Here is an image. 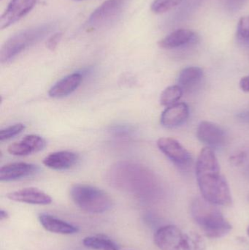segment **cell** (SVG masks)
Returning a JSON list of instances; mask_svg holds the SVG:
<instances>
[{
  "label": "cell",
  "instance_id": "6da1fadb",
  "mask_svg": "<svg viewBox=\"0 0 249 250\" xmlns=\"http://www.w3.org/2000/svg\"><path fill=\"white\" fill-rule=\"evenodd\" d=\"M196 177L202 197L216 206L230 207L232 198L226 179L221 174L219 162L210 147L203 148L196 163Z\"/></svg>",
  "mask_w": 249,
  "mask_h": 250
},
{
  "label": "cell",
  "instance_id": "7a4b0ae2",
  "mask_svg": "<svg viewBox=\"0 0 249 250\" xmlns=\"http://www.w3.org/2000/svg\"><path fill=\"white\" fill-rule=\"evenodd\" d=\"M190 213L203 234L210 239H219L228 235L232 230V225L214 204L203 198L193 200Z\"/></svg>",
  "mask_w": 249,
  "mask_h": 250
},
{
  "label": "cell",
  "instance_id": "3957f363",
  "mask_svg": "<svg viewBox=\"0 0 249 250\" xmlns=\"http://www.w3.org/2000/svg\"><path fill=\"white\" fill-rule=\"evenodd\" d=\"M155 245L161 250H206V242L198 233L186 231L177 226H165L153 236Z\"/></svg>",
  "mask_w": 249,
  "mask_h": 250
},
{
  "label": "cell",
  "instance_id": "277c9868",
  "mask_svg": "<svg viewBox=\"0 0 249 250\" xmlns=\"http://www.w3.org/2000/svg\"><path fill=\"white\" fill-rule=\"evenodd\" d=\"M54 27V23H44L20 31L10 37L1 47L0 61L2 64L11 61L28 47L43 39Z\"/></svg>",
  "mask_w": 249,
  "mask_h": 250
},
{
  "label": "cell",
  "instance_id": "5b68a950",
  "mask_svg": "<svg viewBox=\"0 0 249 250\" xmlns=\"http://www.w3.org/2000/svg\"><path fill=\"white\" fill-rule=\"evenodd\" d=\"M70 193L74 204L86 212L100 214L112 208V198L96 187L77 184L72 186Z\"/></svg>",
  "mask_w": 249,
  "mask_h": 250
},
{
  "label": "cell",
  "instance_id": "8992f818",
  "mask_svg": "<svg viewBox=\"0 0 249 250\" xmlns=\"http://www.w3.org/2000/svg\"><path fill=\"white\" fill-rule=\"evenodd\" d=\"M132 0H107L89 16L87 24L89 27H103L116 20L127 8Z\"/></svg>",
  "mask_w": 249,
  "mask_h": 250
},
{
  "label": "cell",
  "instance_id": "52a82bcc",
  "mask_svg": "<svg viewBox=\"0 0 249 250\" xmlns=\"http://www.w3.org/2000/svg\"><path fill=\"white\" fill-rule=\"evenodd\" d=\"M157 146L178 167L186 168L192 163L191 154L174 138H159L157 141Z\"/></svg>",
  "mask_w": 249,
  "mask_h": 250
},
{
  "label": "cell",
  "instance_id": "ba28073f",
  "mask_svg": "<svg viewBox=\"0 0 249 250\" xmlns=\"http://www.w3.org/2000/svg\"><path fill=\"white\" fill-rule=\"evenodd\" d=\"M38 0H12L0 19V29H4L24 17L33 9Z\"/></svg>",
  "mask_w": 249,
  "mask_h": 250
},
{
  "label": "cell",
  "instance_id": "9c48e42d",
  "mask_svg": "<svg viewBox=\"0 0 249 250\" xmlns=\"http://www.w3.org/2000/svg\"><path fill=\"white\" fill-rule=\"evenodd\" d=\"M197 137L200 142L209 147H220L227 141L225 131L219 125L211 122H201L197 129Z\"/></svg>",
  "mask_w": 249,
  "mask_h": 250
},
{
  "label": "cell",
  "instance_id": "30bf717a",
  "mask_svg": "<svg viewBox=\"0 0 249 250\" xmlns=\"http://www.w3.org/2000/svg\"><path fill=\"white\" fill-rule=\"evenodd\" d=\"M46 146V141L41 136L37 135H28L21 141L10 144L7 151L12 155L27 156L38 152L43 149Z\"/></svg>",
  "mask_w": 249,
  "mask_h": 250
},
{
  "label": "cell",
  "instance_id": "8fae6325",
  "mask_svg": "<svg viewBox=\"0 0 249 250\" xmlns=\"http://www.w3.org/2000/svg\"><path fill=\"white\" fill-rule=\"evenodd\" d=\"M10 201L34 205H48L52 202V198L43 191L35 188H24L7 194Z\"/></svg>",
  "mask_w": 249,
  "mask_h": 250
},
{
  "label": "cell",
  "instance_id": "7c38bea8",
  "mask_svg": "<svg viewBox=\"0 0 249 250\" xmlns=\"http://www.w3.org/2000/svg\"><path fill=\"white\" fill-rule=\"evenodd\" d=\"M190 117V108L184 103L168 107L161 115L160 123L167 128H175L185 123Z\"/></svg>",
  "mask_w": 249,
  "mask_h": 250
},
{
  "label": "cell",
  "instance_id": "4fadbf2b",
  "mask_svg": "<svg viewBox=\"0 0 249 250\" xmlns=\"http://www.w3.org/2000/svg\"><path fill=\"white\" fill-rule=\"evenodd\" d=\"M197 35L194 31L187 29H179L171 32L168 36L161 40L159 46L165 49H175L195 43Z\"/></svg>",
  "mask_w": 249,
  "mask_h": 250
},
{
  "label": "cell",
  "instance_id": "5bb4252c",
  "mask_svg": "<svg viewBox=\"0 0 249 250\" xmlns=\"http://www.w3.org/2000/svg\"><path fill=\"white\" fill-rule=\"evenodd\" d=\"M39 167L35 165L26 163H10L0 169L1 182H10L35 174Z\"/></svg>",
  "mask_w": 249,
  "mask_h": 250
},
{
  "label": "cell",
  "instance_id": "9a60e30c",
  "mask_svg": "<svg viewBox=\"0 0 249 250\" xmlns=\"http://www.w3.org/2000/svg\"><path fill=\"white\" fill-rule=\"evenodd\" d=\"M78 160V155L76 153L69 151H57L45 157L43 164L53 170H64L71 168Z\"/></svg>",
  "mask_w": 249,
  "mask_h": 250
},
{
  "label": "cell",
  "instance_id": "2e32d148",
  "mask_svg": "<svg viewBox=\"0 0 249 250\" xmlns=\"http://www.w3.org/2000/svg\"><path fill=\"white\" fill-rule=\"evenodd\" d=\"M82 80L83 76L80 73L68 75L55 83L50 89L48 94L51 98H64L75 92L80 86Z\"/></svg>",
  "mask_w": 249,
  "mask_h": 250
},
{
  "label": "cell",
  "instance_id": "e0dca14e",
  "mask_svg": "<svg viewBox=\"0 0 249 250\" xmlns=\"http://www.w3.org/2000/svg\"><path fill=\"white\" fill-rule=\"evenodd\" d=\"M39 221L45 230L51 233L69 235L74 234L79 231L78 228L76 226L49 214H40Z\"/></svg>",
  "mask_w": 249,
  "mask_h": 250
},
{
  "label": "cell",
  "instance_id": "ac0fdd59",
  "mask_svg": "<svg viewBox=\"0 0 249 250\" xmlns=\"http://www.w3.org/2000/svg\"><path fill=\"white\" fill-rule=\"evenodd\" d=\"M204 73L203 69L199 67H187L180 72L178 78V86L184 92L192 90L203 79Z\"/></svg>",
  "mask_w": 249,
  "mask_h": 250
},
{
  "label": "cell",
  "instance_id": "d6986e66",
  "mask_svg": "<svg viewBox=\"0 0 249 250\" xmlns=\"http://www.w3.org/2000/svg\"><path fill=\"white\" fill-rule=\"evenodd\" d=\"M86 248L95 250H118L117 245L103 236H88L83 240Z\"/></svg>",
  "mask_w": 249,
  "mask_h": 250
},
{
  "label": "cell",
  "instance_id": "ffe728a7",
  "mask_svg": "<svg viewBox=\"0 0 249 250\" xmlns=\"http://www.w3.org/2000/svg\"><path fill=\"white\" fill-rule=\"evenodd\" d=\"M184 92V90L178 85L168 86L161 94V105L169 107L177 104L183 96Z\"/></svg>",
  "mask_w": 249,
  "mask_h": 250
},
{
  "label": "cell",
  "instance_id": "44dd1931",
  "mask_svg": "<svg viewBox=\"0 0 249 250\" xmlns=\"http://www.w3.org/2000/svg\"><path fill=\"white\" fill-rule=\"evenodd\" d=\"M184 0H154L152 4V12L156 14L166 13L179 5Z\"/></svg>",
  "mask_w": 249,
  "mask_h": 250
},
{
  "label": "cell",
  "instance_id": "7402d4cb",
  "mask_svg": "<svg viewBox=\"0 0 249 250\" xmlns=\"http://www.w3.org/2000/svg\"><path fill=\"white\" fill-rule=\"evenodd\" d=\"M237 38L244 42H249V16L240 19L237 26Z\"/></svg>",
  "mask_w": 249,
  "mask_h": 250
},
{
  "label": "cell",
  "instance_id": "603a6c76",
  "mask_svg": "<svg viewBox=\"0 0 249 250\" xmlns=\"http://www.w3.org/2000/svg\"><path fill=\"white\" fill-rule=\"evenodd\" d=\"M26 126L24 125L19 123V124L13 125L1 129L0 131V141L2 142V141L11 139L13 137L20 134L22 131L24 130Z\"/></svg>",
  "mask_w": 249,
  "mask_h": 250
},
{
  "label": "cell",
  "instance_id": "cb8c5ba5",
  "mask_svg": "<svg viewBox=\"0 0 249 250\" xmlns=\"http://www.w3.org/2000/svg\"><path fill=\"white\" fill-rule=\"evenodd\" d=\"M227 8L231 12H236L242 8L247 0H225Z\"/></svg>",
  "mask_w": 249,
  "mask_h": 250
},
{
  "label": "cell",
  "instance_id": "d4e9b609",
  "mask_svg": "<svg viewBox=\"0 0 249 250\" xmlns=\"http://www.w3.org/2000/svg\"><path fill=\"white\" fill-rule=\"evenodd\" d=\"M61 38H62L61 32H57V33L54 34L47 42V47H48V49L51 50V51H54L57 48L58 44L59 43Z\"/></svg>",
  "mask_w": 249,
  "mask_h": 250
},
{
  "label": "cell",
  "instance_id": "484cf974",
  "mask_svg": "<svg viewBox=\"0 0 249 250\" xmlns=\"http://www.w3.org/2000/svg\"><path fill=\"white\" fill-rule=\"evenodd\" d=\"M246 156H247V154L244 152H240L238 154H235V155H232L230 157L231 163L232 165H235V166H238V165L241 164L244 162V160H245Z\"/></svg>",
  "mask_w": 249,
  "mask_h": 250
},
{
  "label": "cell",
  "instance_id": "4316f807",
  "mask_svg": "<svg viewBox=\"0 0 249 250\" xmlns=\"http://www.w3.org/2000/svg\"><path fill=\"white\" fill-rule=\"evenodd\" d=\"M240 87L244 92H249V75L244 76L240 81Z\"/></svg>",
  "mask_w": 249,
  "mask_h": 250
},
{
  "label": "cell",
  "instance_id": "83f0119b",
  "mask_svg": "<svg viewBox=\"0 0 249 250\" xmlns=\"http://www.w3.org/2000/svg\"><path fill=\"white\" fill-rule=\"evenodd\" d=\"M7 218H8V214H7V211L1 209V211H0V219H1V220H3Z\"/></svg>",
  "mask_w": 249,
  "mask_h": 250
},
{
  "label": "cell",
  "instance_id": "f1b7e54d",
  "mask_svg": "<svg viewBox=\"0 0 249 250\" xmlns=\"http://www.w3.org/2000/svg\"><path fill=\"white\" fill-rule=\"evenodd\" d=\"M247 234H248V236H249V226L248 229H247Z\"/></svg>",
  "mask_w": 249,
  "mask_h": 250
},
{
  "label": "cell",
  "instance_id": "f546056e",
  "mask_svg": "<svg viewBox=\"0 0 249 250\" xmlns=\"http://www.w3.org/2000/svg\"><path fill=\"white\" fill-rule=\"evenodd\" d=\"M76 1H82V0H76Z\"/></svg>",
  "mask_w": 249,
  "mask_h": 250
}]
</instances>
